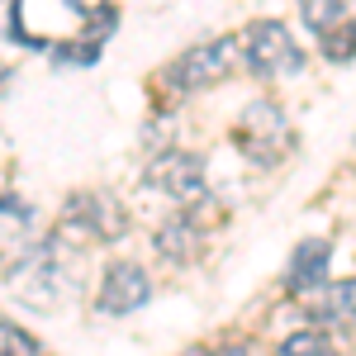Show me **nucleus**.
<instances>
[{
	"instance_id": "obj_1",
	"label": "nucleus",
	"mask_w": 356,
	"mask_h": 356,
	"mask_svg": "<svg viewBox=\"0 0 356 356\" xmlns=\"http://www.w3.org/2000/svg\"><path fill=\"white\" fill-rule=\"evenodd\" d=\"M238 67H243V33H228V38H209V43H195L181 57H171L162 81L171 90H204V86L228 81Z\"/></svg>"
},
{
	"instance_id": "obj_3",
	"label": "nucleus",
	"mask_w": 356,
	"mask_h": 356,
	"mask_svg": "<svg viewBox=\"0 0 356 356\" xmlns=\"http://www.w3.org/2000/svg\"><path fill=\"white\" fill-rule=\"evenodd\" d=\"M62 228L76 233L81 243H110V238H119V233L129 228V219H124V204H119L114 195L81 191V195L67 200V219H62Z\"/></svg>"
},
{
	"instance_id": "obj_4",
	"label": "nucleus",
	"mask_w": 356,
	"mask_h": 356,
	"mask_svg": "<svg viewBox=\"0 0 356 356\" xmlns=\"http://www.w3.org/2000/svg\"><path fill=\"white\" fill-rule=\"evenodd\" d=\"M152 191H162L171 204H204L209 181H204V162L191 152H162L157 162L147 166Z\"/></svg>"
},
{
	"instance_id": "obj_13",
	"label": "nucleus",
	"mask_w": 356,
	"mask_h": 356,
	"mask_svg": "<svg viewBox=\"0 0 356 356\" xmlns=\"http://www.w3.org/2000/svg\"><path fill=\"white\" fill-rule=\"evenodd\" d=\"M0 342H5V356H38V342H33V337H29L19 323H5Z\"/></svg>"
},
{
	"instance_id": "obj_10",
	"label": "nucleus",
	"mask_w": 356,
	"mask_h": 356,
	"mask_svg": "<svg viewBox=\"0 0 356 356\" xmlns=\"http://www.w3.org/2000/svg\"><path fill=\"white\" fill-rule=\"evenodd\" d=\"M300 10H304V24L314 29L318 38L347 24V5L342 0H300Z\"/></svg>"
},
{
	"instance_id": "obj_9",
	"label": "nucleus",
	"mask_w": 356,
	"mask_h": 356,
	"mask_svg": "<svg viewBox=\"0 0 356 356\" xmlns=\"http://www.w3.org/2000/svg\"><path fill=\"white\" fill-rule=\"evenodd\" d=\"M157 247L162 257H176V261H195L200 257V228L191 219H171L157 228Z\"/></svg>"
},
{
	"instance_id": "obj_12",
	"label": "nucleus",
	"mask_w": 356,
	"mask_h": 356,
	"mask_svg": "<svg viewBox=\"0 0 356 356\" xmlns=\"http://www.w3.org/2000/svg\"><path fill=\"white\" fill-rule=\"evenodd\" d=\"M318 43H323V57H332V62H347V57L356 53V24L347 19L342 29H332V33H323Z\"/></svg>"
},
{
	"instance_id": "obj_2",
	"label": "nucleus",
	"mask_w": 356,
	"mask_h": 356,
	"mask_svg": "<svg viewBox=\"0 0 356 356\" xmlns=\"http://www.w3.org/2000/svg\"><path fill=\"white\" fill-rule=\"evenodd\" d=\"M243 62L247 72H257V76H295L304 67V53L300 43L290 38V29L275 24V19H257V24L243 29Z\"/></svg>"
},
{
	"instance_id": "obj_7",
	"label": "nucleus",
	"mask_w": 356,
	"mask_h": 356,
	"mask_svg": "<svg viewBox=\"0 0 356 356\" xmlns=\"http://www.w3.org/2000/svg\"><path fill=\"white\" fill-rule=\"evenodd\" d=\"M328 257H332V243L328 238H304L295 247V257H290V266H285V290L290 295H314V290H323V271H328Z\"/></svg>"
},
{
	"instance_id": "obj_8",
	"label": "nucleus",
	"mask_w": 356,
	"mask_h": 356,
	"mask_svg": "<svg viewBox=\"0 0 356 356\" xmlns=\"http://www.w3.org/2000/svg\"><path fill=\"white\" fill-rule=\"evenodd\" d=\"M304 304H309V314H314L323 328H356V275L314 290Z\"/></svg>"
},
{
	"instance_id": "obj_11",
	"label": "nucleus",
	"mask_w": 356,
	"mask_h": 356,
	"mask_svg": "<svg viewBox=\"0 0 356 356\" xmlns=\"http://www.w3.org/2000/svg\"><path fill=\"white\" fill-rule=\"evenodd\" d=\"M275 356H337V347H332V337L328 332H318V328H300V332H290L280 347H275Z\"/></svg>"
},
{
	"instance_id": "obj_6",
	"label": "nucleus",
	"mask_w": 356,
	"mask_h": 356,
	"mask_svg": "<svg viewBox=\"0 0 356 356\" xmlns=\"http://www.w3.org/2000/svg\"><path fill=\"white\" fill-rule=\"evenodd\" d=\"M285 147H290V129H285L280 110H275L271 100H257L247 110V124H243V152H252L257 162H275Z\"/></svg>"
},
{
	"instance_id": "obj_14",
	"label": "nucleus",
	"mask_w": 356,
	"mask_h": 356,
	"mask_svg": "<svg viewBox=\"0 0 356 356\" xmlns=\"http://www.w3.org/2000/svg\"><path fill=\"white\" fill-rule=\"evenodd\" d=\"M209 356H243L238 347H223V352H209Z\"/></svg>"
},
{
	"instance_id": "obj_5",
	"label": "nucleus",
	"mask_w": 356,
	"mask_h": 356,
	"mask_svg": "<svg viewBox=\"0 0 356 356\" xmlns=\"http://www.w3.org/2000/svg\"><path fill=\"white\" fill-rule=\"evenodd\" d=\"M147 300H152V280H147V271H143V266H134V261H114L110 271H105V280H100L95 309L119 318V314L143 309Z\"/></svg>"
}]
</instances>
